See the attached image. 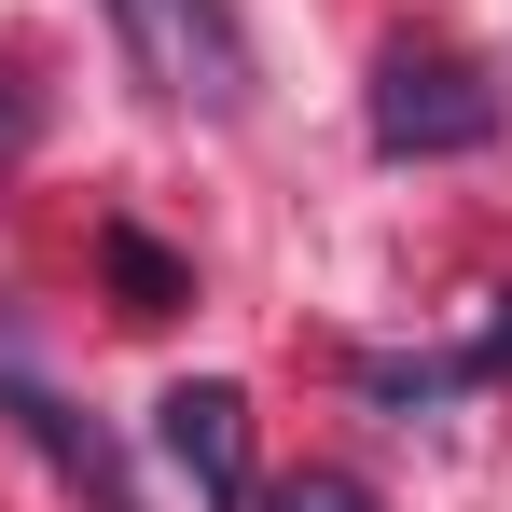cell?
Listing matches in <instances>:
<instances>
[{
	"mask_svg": "<svg viewBox=\"0 0 512 512\" xmlns=\"http://www.w3.org/2000/svg\"><path fill=\"white\" fill-rule=\"evenodd\" d=\"M28 139H42V84H28V70H0V167H14Z\"/></svg>",
	"mask_w": 512,
	"mask_h": 512,
	"instance_id": "7",
	"label": "cell"
},
{
	"mask_svg": "<svg viewBox=\"0 0 512 512\" xmlns=\"http://www.w3.org/2000/svg\"><path fill=\"white\" fill-rule=\"evenodd\" d=\"M0 402H14V429L84 485V512H139V485H125V457H111V429H97V416H70V402H56L42 374H14V360H0Z\"/></svg>",
	"mask_w": 512,
	"mask_h": 512,
	"instance_id": "4",
	"label": "cell"
},
{
	"mask_svg": "<svg viewBox=\"0 0 512 512\" xmlns=\"http://www.w3.org/2000/svg\"><path fill=\"white\" fill-rule=\"evenodd\" d=\"M499 139V84L471 56H374V153L388 167H443V153H485Z\"/></svg>",
	"mask_w": 512,
	"mask_h": 512,
	"instance_id": "2",
	"label": "cell"
},
{
	"mask_svg": "<svg viewBox=\"0 0 512 512\" xmlns=\"http://www.w3.org/2000/svg\"><path fill=\"white\" fill-rule=\"evenodd\" d=\"M139 56V84L180 97V111H250V28L236 0H97Z\"/></svg>",
	"mask_w": 512,
	"mask_h": 512,
	"instance_id": "1",
	"label": "cell"
},
{
	"mask_svg": "<svg viewBox=\"0 0 512 512\" xmlns=\"http://www.w3.org/2000/svg\"><path fill=\"white\" fill-rule=\"evenodd\" d=\"M97 263H111V291H125V319H180L194 305V277H180L139 222H97Z\"/></svg>",
	"mask_w": 512,
	"mask_h": 512,
	"instance_id": "5",
	"label": "cell"
},
{
	"mask_svg": "<svg viewBox=\"0 0 512 512\" xmlns=\"http://www.w3.org/2000/svg\"><path fill=\"white\" fill-rule=\"evenodd\" d=\"M153 443H167V471L194 485V512H250V402L222 388V374H194L153 402Z\"/></svg>",
	"mask_w": 512,
	"mask_h": 512,
	"instance_id": "3",
	"label": "cell"
},
{
	"mask_svg": "<svg viewBox=\"0 0 512 512\" xmlns=\"http://www.w3.org/2000/svg\"><path fill=\"white\" fill-rule=\"evenodd\" d=\"M263 512H374V485H360V471H291Z\"/></svg>",
	"mask_w": 512,
	"mask_h": 512,
	"instance_id": "6",
	"label": "cell"
}]
</instances>
